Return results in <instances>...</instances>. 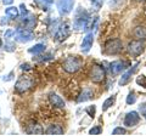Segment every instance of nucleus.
I'll return each instance as SVG.
<instances>
[{"mask_svg": "<svg viewBox=\"0 0 146 136\" xmlns=\"http://www.w3.org/2000/svg\"><path fill=\"white\" fill-rule=\"evenodd\" d=\"M82 63H83V60H82V58L77 57V56H70L63 61L62 67L66 72H68V73H76V72L80 68Z\"/></svg>", "mask_w": 146, "mask_h": 136, "instance_id": "obj_1", "label": "nucleus"}, {"mask_svg": "<svg viewBox=\"0 0 146 136\" xmlns=\"http://www.w3.org/2000/svg\"><path fill=\"white\" fill-rule=\"evenodd\" d=\"M33 84H34V81L33 79L31 78L29 75H22L18 78V80L16 81V84H15V91L18 92V94H23L26 91H28V90L33 86Z\"/></svg>", "mask_w": 146, "mask_h": 136, "instance_id": "obj_2", "label": "nucleus"}, {"mask_svg": "<svg viewBox=\"0 0 146 136\" xmlns=\"http://www.w3.org/2000/svg\"><path fill=\"white\" fill-rule=\"evenodd\" d=\"M123 50V43L119 39H110L105 44V52L107 55H117L122 52Z\"/></svg>", "mask_w": 146, "mask_h": 136, "instance_id": "obj_3", "label": "nucleus"}, {"mask_svg": "<svg viewBox=\"0 0 146 136\" xmlns=\"http://www.w3.org/2000/svg\"><path fill=\"white\" fill-rule=\"evenodd\" d=\"M89 18H90L89 13L85 10H83L82 7H79V10L76 15V20H74V28L76 29H84Z\"/></svg>", "mask_w": 146, "mask_h": 136, "instance_id": "obj_4", "label": "nucleus"}, {"mask_svg": "<svg viewBox=\"0 0 146 136\" xmlns=\"http://www.w3.org/2000/svg\"><path fill=\"white\" fill-rule=\"evenodd\" d=\"M105 75H106V73H105V69L102 66L100 65H94L93 67H91L90 69V79L91 81H94V83H101V81H104L105 79Z\"/></svg>", "mask_w": 146, "mask_h": 136, "instance_id": "obj_5", "label": "nucleus"}, {"mask_svg": "<svg viewBox=\"0 0 146 136\" xmlns=\"http://www.w3.org/2000/svg\"><path fill=\"white\" fill-rule=\"evenodd\" d=\"M70 33H71V29H70V26L68 23H60L57 26V29L55 32V39L57 42H63L65 39H67L70 37Z\"/></svg>", "mask_w": 146, "mask_h": 136, "instance_id": "obj_6", "label": "nucleus"}, {"mask_svg": "<svg viewBox=\"0 0 146 136\" xmlns=\"http://www.w3.org/2000/svg\"><path fill=\"white\" fill-rule=\"evenodd\" d=\"M13 38L20 43H28L31 40H33L34 34L28 29H17L13 34Z\"/></svg>", "mask_w": 146, "mask_h": 136, "instance_id": "obj_7", "label": "nucleus"}, {"mask_svg": "<svg viewBox=\"0 0 146 136\" xmlns=\"http://www.w3.org/2000/svg\"><path fill=\"white\" fill-rule=\"evenodd\" d=\"M144 50H145V45L144 43L139 42V40H133V42H130L129 45H128V51L134 57L141 55L144 52Z\"/></svg>", "mask_w": 146, "mask_h": 136, "instance_id": "obj_8", "label": "nucleus"}, {"mask_svg": "<svg viewBox=\"0 0 146 136\" xmlns=\"http://www.w3.org/2000/svg\"><path fill=\"white\" fill-rule=\"evenodd\" d=\"M74 6V0H57V10L61 15H68Z\"/></svg>", "mask_w": 146, "mask_h": 136, "instance_id": "obj_9", "label": "nucleus"}, {"mask_svg": "<svg viewBox=\"0 0 146 136\" xmlns=\"http://www.w3.org/2000/svg\"><path fill=\"white\" fill-rule=\"evenodd\" d=\"M140 121V116L138 114V112H129L127 113V116L124 118V125L125 126H129V128H131V126H135L136 124H138Z\"/></svg>", "mask_w": 146, "mask_h": 136, "instance_id": "obj_10", "label": "nucleus"}, {"mask_svg": "<svg viewBox=\"0 0 146 136\" xmlns=\"http://www.w3.org/2000/svg\"><path fill=\"white\" fill-rule=\"evenodd\" d=\"M129 67V62L127 61H115L111 63V73L112 74H119L121 72L125 71Z\"/></svg>", "mask_w": 146, "mask_h": 136, "instance_id": "obj_11", "label": "nucleus"}, {"mask_svg": "<svg viewBox=\"0 0 146 136\" xmlns=\"http://www.w3.org/2000/svg\"><path fill=\"white\" fill-rule=\"evenodd\" d=\"M93 43H94V34L93 33H89L85 35V38L83 39V42H82V51L83 52H88L89 50L91 49V46H93Z\"/></svg>", "mask_w": 146, "mask_h": 136, "instance_id": "obj_12", "label": "nucleus"}, {"mask_svg": "<svg viewBox=\"0 0 146 136\" xmlns=\"http://www.w3.org/2000/svg\"><path fill=\"white\" fill-rule=\"evenodd\" d=\"M49 101L54 107H57V108H63L66 106L65 101H63V100L56 94H50L49 95Z\"/></svg>", "mask_w": 146, "mask_h": 136, "instance_id": "obj_13", "label": "nucleus"}, {"mask_svg": "<svg viewBox=\"0 0 146 136\" xmlns=\"http://www.w3.org/2000/svg\"><path fill=\"white\" fill-rule=\"evenodd\" d=\"M138 66H139V63H136V65H135L133 68H131V69H129V71L127 72V73H124V74L121 77V79H119V85H122V86H123V85H125V84L129 83L130 77H131V74H133L136 69H138Z\"/></svg>", "mask_w": 146, "mask_h": 136, "instance_id": "obj_14", "label": "nucleus"}, {"mask_svg": "<svg viewBox=\"0 0 146 136\" xmlns=\"http://www.w3.org/2000/svg\"><path fill=\"white\" fill-rule=\"evenodd\" d=\"M26 131H27V134H29V135H42L43 134V128L39 124L33 123V124H29L28 126H27Z\"/></svg>", "mask_w": 146, "mask_h": 136, "instance_id": "obj_15", "label": "nucleus"}, {"mask_svg": "<svg viewBox=\"0 0 146 136\" xmlns=\"http://www.w3.org/2000/svg\"><path fill=\"white\" fill-rule=\"evenodd\" d=\"M91 97H94V91H93V89H90V88H86L84 89L83 91H82L80 94V96L78 97V102H85V101H88V100H90Z\"/></svg>", "mask_w": 146, "mask_h": 136, "instance_id": "obj_16", "label": "nucleus"}, {"mask_svg": "<svg viewBox=\"0 0 146 136\" xmlns=\"http://www.w3.org/2000/svg\"><path fill=\"white\" fill-rule=\"evenodd\" d=\"M46 135H62L63 134V129L61 128L60 125L57 124H52V125H49V128L46 129Z\"/></svg>", "mask_w": 146, "mask_h": 136, "instance_id": "obj_17", "label": "nucleus"}, {"mask_svg": "<svg viewBox=\"0 0 146 136\" xmlns=\"http://www.w3.org/2000/svg\"><path fill=\"white\" fill-rule=\"evenodd\" d=\"M35 17H33V16H28V17H25L23 16V20H22V22H21V24L25 27V28H33V27L35 26Z\"/></svg>", "mask_w": 146, "mask_h": 136, "instance_id": "obj_18", "label": "nucleus"}, {"mask_svg": "<svg viewBox=\"0 0 146 136\" xmlns=\"http://www.w3.org/2000/svg\"><path fill=\"white\" fill-rule=\"evenodd\" d=\"M34 1L38 4V6L40 9H43L44 11H48L50 7H51L54 0H34Z\"/></svg>", "mask_w": 146, "mask_h": 136, "instance_id": "obj_19", "label": "nucleus"}, {"mask_svg": "<svg viewBox=\"0 0 146 136\" xmlns=\"http://www.w3.org/2000/svg\"><path fill=\"white\" fill-rule=\"evenodd\" d=\"M43 51H45V45L44 44H36V45H34V46L28 49V52L34 53V55L35 53H42Z\"/></svg>", "mask_w": 146, "mask_h": 136, "instance_id": "obj_20", "label": "nucleus"}, {"mask_svg": "<svg viewBox=\"0 0 146 136\" xmlns=\"http://www.w3.org/2000/svg\"><path fill=\"white\" fill-rule=\"evenodd\" d=\"M5 13H6V16L11 17V18H16V17L20 15V12H18V9L15 7V6L7 7V9H6V11H5Z\"/></svg>", "mask_w": 146, "mask_h": 136, "instance_id": "obj_21", "label": "nucleus"}, {"mask_svg": "<svg viewBox=\"0 0 146 136\" xmlns=\"http://www.w3.org/2000/svg\"><path fill=\"white\" fill-rule=\"evenodd\" d=\"M115 102H116V96H111L107 100H105V102L102 103V111H107L110 107L115 105Z\"/></svg>", "mask_w": 146, "mask_h": 136, "instance_id": "obj_22", "label": "nucleus"}, {"mask_svg": "<svg viewBox=\"0 0 146 136\" xmlns=\"http://www.w3.org/2000/svg\"><path fill=\"white\" fill-rule=\"evenodd\" d=\"M136 84L146 89V75H144V74L139 75L138 78H136Z\"/></svg>", "mask_w": 146, "mask_h": 136, "instance_id": "obj_23", "label": "nucleus"}, {"mask_svg": "<svg viewBox=\"0 0 146 136\" xmlns=\"http://www.w3.org/2000/svg\"><path fill=\"white\" fill-rule=\"evenodd\" d=\"M135 101H136L135 94L130 92L129 95H128V97H127V103H128V105H133V103H135Z\"/></svg>", "mask_w": 146, "mask_h": 136, "instance_id": "obj_24", "label": "nucleus"}, {"mask_svg": "<svg viewBox=\"0 0 146 136\" xmlns=\"http://www.w3.org/2000/svg\"><path fill=\"white\" fill-rule=\"evenodd\" d=\"M135 35L138 38H144L145 35H146V32L143 29V27H138L136 28V30H135Z\"/></svg>", "mask_w": 146, "mask_h": 136, "instance_id": "obj_25", "label": "nucleus"}, {"mask_svg": "<svg viewBox=\"0 0 146 136\" xmlns=\"http://www.w3.org/2000/svg\"><path fill=\"white\" fill-rule=\"evenodd\" d=\"M90 3L95 9H100L104 4V0H90Z\"/></svg>", "mask_w": 146, "mask_h": 136, "instance_id": "obj_26", "label": "nucleus"}, {"mask_svg": "<svg viewBox=\"0 0 146 136\" xmlns=\"http://www.w3.org/2000/svg\"><path fill=\"white\" fill-rule=\"evenodd\" d=\"M125 129H123V128H116L115 130L112 131V135H125Z\"/></svg>", "mask_w": 146, "mask_h": 136, "instance_id": "obj_27", "label": "nucleus"}, {"mask_svg": "<svg viewBox=\"0 0 146 136\" xmlns=\"http://www.w3.org/2000/svg\"><path fill=\"white\" fill-rule=\"evenodd\" d=\"M100 133H101V128H100V126H94V128L90 129V131H89L90 135H99Z\"/></svg>", "mask_w": 146, "mask_h": 136, "instance_id": "obj_28", "label": "nucleus"}, {"mask_svg": "<svg viewBox=\"0 0 146 136\" xmlns=\"http://www.w3.org/2000/svg\"><path fill=\"white\" fill-rule=\"evenodd\" d=\"M85 111L89 113V116H90L91 118H94V116H95V106H90V107L86 108Z\"/></svg>", "mask_w": 146, "mask_h": 136, "instance_id": "obj_29", "label": "nucleus"}, {"mask_svg": "<svg viewBox=\"0 0 146 136\" xmlns=\"http://www.w3.org/2000/svg\"><path fill=\"white\" fill-rule=\"evenodd\" d=\"M15 34V30H12V29H9L6 33H5V38H10L11 35H13Z\"/></svg>", "mask_w": 146, "mask_h": 136, "instance_id": "obj_30", "label": "nucleus"}, {"mask_svg": "<svg viewBox=\"0 0 146 136\" xmlns=\"http://www.w3.org/2000/svg\"><path fill=\"white\" fill-rule=\"evenodd\" d=\"M21 69L22 71H28V69H31V66L28 65V63H25V65L21 66Z\"/></svg>", "mask_w": 146, "mask_h": 136, "instance_id": "obj_31", "label": "nucleus"}, {"mask_svg": "<svg viewBox=\"0 0 146 136\" xmlns=\"http://www.w3.org/2000/svg\"><path fill=\"white\" fill-rule=\"evenodd\" d=\"M12 74H13V73H10V74H9V75H6V78H5V77H4V78H3V80H4V81H7V80H11V79H12V77H11Z\"/></svg>", "mask_w": 146, "mask_h": 136, "instance_id": "obj_32", "label": "nucleus"}, {"mask_svg": "<svg viewBox=\"0 0 146 136\" xmlns=\"http://www.w3.org/2000/svg\"><path fill=\"white\" fill-rule=\"evenodd\" d=\"M1 1L5 4V5H10V4H12L13 3V0H1Z\"/></svg>", "mask_w": 146, "mask_h": 136, "instance_id": "obj_33", "label": "nucleus"}, {"mask_svg": "<svg viewBox=\"0 0 146 136\" xmlns=\"http://www.w3.org/2000/svg\"><path fill=\"white\" fill-rule=\"evenodd\" d=\"M135 1H140V3H141V1H143V3H145V1H146V0H135Z\"/></svg>", "mask_w": 146, "mask_h": 136, "instance_id": "obj_34", "label": "nucleus"}, {"mask_svg": "<svg viewBox=\"0 0 146 136\" xmlns=\"http://www.w3.org/2000/svg\"><path fill=\"white\" fill-rule=\"evenodd\" d=\"M144 117H145V118H146V110H145V111H144Z\"/></svg>", "mask_w": 146, "mask_h": 136, "instance_id": "obj_35", "label": "nucleus"}, {"mask_svg": "<svg viewBox=\"0 0 146 136\" xmlns=\"http://www.w3.org/2000/svg\"><path fill=\"white\" fill-rule=\"evenodd\" d=\"M1 45H3V42H1V39H0V48H1Z\"/></svg>", "mask_w": 146, "mask_h": 136, "instance_id": "obj_36", "label": "nucleus"}]
</instances>
